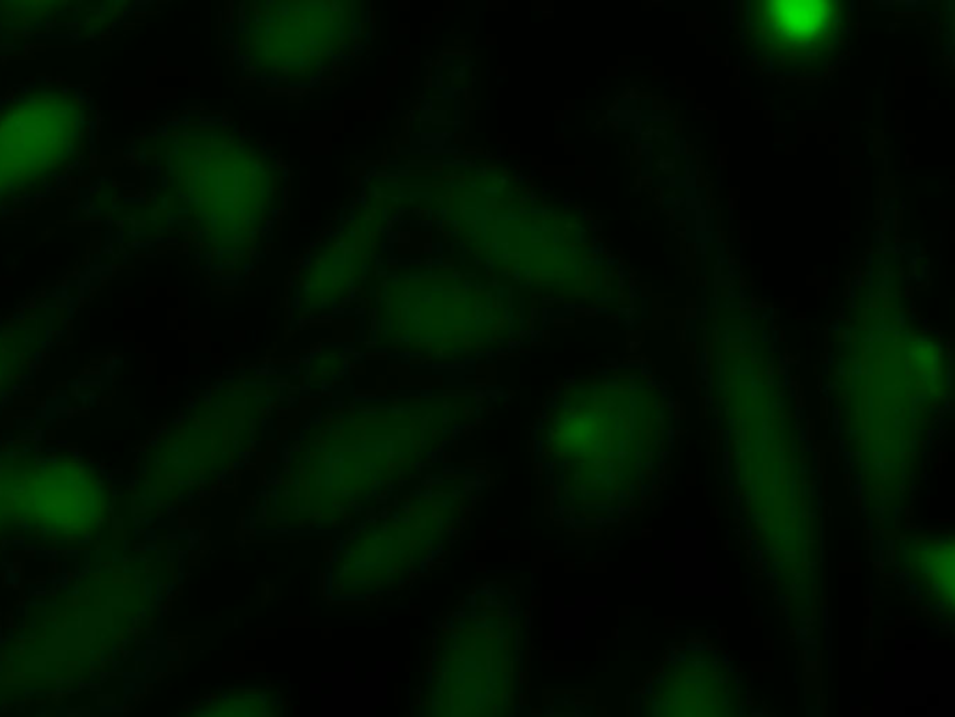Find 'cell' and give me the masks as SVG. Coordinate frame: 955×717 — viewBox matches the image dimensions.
I'll return each instance as SVG.
<instances>
[{
    "mask_svg": "<svg viewBox=\"0 0 955 717\" xmlns=\"http://www.w3.org/2000/svg\"><path fill=\"white\" fill-rule=\"evenodd\" d=\"M94 129V99L60 79L0 97V215L60 191L88 159Z\"/></svg>",
    "mask_w": 955,
    "mask_h": 717,
    "instance_id": "cell-1",
    "label": "cell"
},
{
    "mask_svg": "<svg viewBox=\"0 0 955 717\" xmlns=\"http://www.w3.org/2000/svg\"><path fill=\"white\" fill-rule=\"evenodd\" d=\"M765 47L780 60H819L832 45L839 28L838 5L830 3H768L757 5Z\"/></svg>",
    "mask_w": 955,
    "mask_h": 717,
    "instance_id": "cell-2",
    "label": "cell"
}]
</instances>
